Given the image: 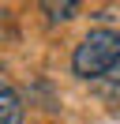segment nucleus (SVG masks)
Listing matches in <instances>:
<instances>
[{
	"instance_id": "f257e3e1",
	"label": "nucleus",
	"mask_w": 120,
	"mask_h": 124,
	"mask_svg": "<svg viewBox=\"0 0 120 124\" xmlns=\"http://www.w3.org/2000/svg\"><path fill=\"white\" fill-rule=\"evenodd\" d=\"M116 64H120V34L109 26L90 30L71 53V71L79 79H105Z\"/></svg>"
},
{
	"instance_id": "7ed1b4c3",
	"label": "nucleus",
	"mask_w": 120,
	"mask_h": 124,
	"mask_svg": "<svg viewBox=\"0 0 120 124\" xmlns=\"http://www.w3.org/2000/svg\"><path fill=\"white\" fill-rule=\"evenodd\" d=\"M41 11L52 19V23H64V19H71L75 11H79V4H75V0H64V4H49V0H45V4H41Z\"/></svg>"
},
{
	"instance_id": "f03ea898",
	"label": "nucleus",
	"mask_w": 120,
	"mask_h": 124,
	"mask_svg": "<svg viewBox=\"0 0 120 124\" xmlns=\"http://www.w3.org/2000/svg\"><path fill=\"white\" fill-rule=\"evenodd\" d=\"M22 98L8 83H0V124H22Z\"/></svg>"
}]
</instances>
